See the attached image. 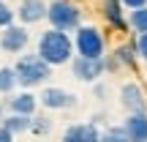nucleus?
I'll return each instance as SVG.
<instances>
[{"label":"nucleus","instance_id":"nucleus-7","mask_svg":"<svg viewBox=\"0 0 147 142\" xmlns=\"http://www.w3.org/2000/svg\"><path fill=\"white\" fill-rule=\"evenodd\" d=\"M120 104L128 112H147V96L142 90V85L136 82H125L120 88Z\"/></svg>","mask_w":147,"mask_h":142},{"label":"nucleus","instance_id":"nucleus-3","mask_svg":"<svg viewBox=\"0 0 147 142\" xmlns=\"http://www.w3.org/2000/svg\"><path fill=\"white\" fill-rule=\"evenodd\" d=\"M79 19H82V8H79L74 0H52L49 3V14L47 22L49 27H57V30H76Z\"/></svg>","mask_w":147,"mask_h":142},{"label":"nucleus","instance_id":"nucleus-23","mask_svg":"<svg viewBox=\"0 0 147 142\" xmlns=\"http://www.w3.org/2000/svg\"><path fill=\"white\" fill-rule=\"evenodd\" d=\"M123 5H125L128 11H134V8H142V5H147V0H123Z\"/></svg>","mask_w":147,"mask_h":142},{"label":"nucleus","instance_id":"nucleus-20","mask_svg":"<svg viewBox=\"0 0 147 142\" xmlns=\"http://www.w3.org/2000/svg\"><path fill=\"white\" fill-rule=\"evenodd\" d=\"M104 139H106V142H112V139H117V142H128L131 137H128L125 126H120V128H106V131H104Z\"/></svg>","mask_w":147,"mask_h":142},{"label":"nucleus","instance_id":"nucleus-9","mask_svg":"<svg viewBox=\"0 0 147 142\" xmlns=\"http://www.w3.org/2000/svg\"><path fill=\"white\" fill-rule=\"evenodd\" d=\"M5 107L11 112H19V115H36V107H38V96L30 93V88H22L19 93H8L5 99Z\"/></svg>","mask_w":147,"mask_h":142},{"label":"nucleus","instance_id":"nucleus-17","mask_svg":"<svg viewBox=\"0 0 147 142\" xmlns=\"http://www.w3.org/2000/svg\"><path fill=\"white\" fill-rule=\"evenodd\" d=\"M128 25H131L134 33H147V5L134 8L131 14H128Z\"/></svg>","mask_w":147,"mask_h":142},{"label":"nucleus","instance_id":"nucleus-8","mask_svg":"<svg viewBox=\"0 0 147 142\" xmlns=\"http://www.w3.org/2000/svg\"><path fill=\"white\" fill-rule=\"evenodd\" d=\"M49 14V3L47 0H22L19 8H16V16H19V22H25V25H36V22L47 19Z\"/></svg>","mask_w":147,"mask_h":142},{"label":"nucleus","instance_id":"nucleus-19","mask_svg":"<svg viewBox=\"0 0 147 142\" xmlns=\"http://www.w3.org/2000/svg\"><path fill=\"white\" fill-rule=\"evenodd\" d=\"M14 16H16V11L11 8L5 0H0V30H3V27H8L11 22H14Z\"/></svg>","mask_w":147,"mask_h":142},{"label":"nucleus","instance_id":"nucleus-16","mask_svg":"<svg viewBox=\"0 0 147 142\" xmlns=\"http://www.w3.org/2000/svg\"><path fill=\"white\" fill-rule=\"evenodd\" d=\"M115 58H117V63H123V66L131 69V66L136 63V58H139L136 44H123V47H117V49H115Z\"/></svg>","mask_w":147,"mask_h":142},{"label":"nucleus","instance_id":"nucleus-15","mask_svg":"<svg viewBox=\"0 0 147 142\" xmlns=\"http://www.w3.org/2000/svg\"><path fill=\"white\" fill-rule=\"evenodd\" d=\"M16 85H19V79H16V69H14V66H3V69H0V93H3V96L14 93Z\"/></svg>","mask_w":147,"mask_h":142},{"label":"nucleus","instance_id":"nucleus-12","mask_svg":"<svg viewBox=\"0 0 147 142\" xmlns=\"http://www.w3.org/2000/svg\"><path fill=\"white\" fill-rule=\"evenodd\" d=\"M123 126H125L131 142H147V112H128Z\"/></svg>","mask_w":147,"mask_h":142},{"label":"nucleus","instance_id":"nucleus-24","mask_svg":"<svg viewBox=\"0 0 147 142\" xmlns=\"http://www.w3.org/2000/svg\"><path fill=\"white\" fill-rule=\"evenodd\" d=\"M3 109H5V104L0 101V123H3V118H5V115H3Z\"/></svg>","mask_w":147,"mask_h":142},{"label":"nucleus","instance_id":"nucleus-21","mask_svg":"<svg viewBox=\"0 0 147 142\" xmlns=\"http://www.w3.org/2000/svg\"><path fill=\"white\" fill-rule=\"evenodd\" d=\"M136 52H139V58L147 63V33H136Z\"/></svg>","mask_w":147,"mask_h":142},{"label":"nucleus","instance_id":"nucleus-10","mask_svg":"<svg viewBox=\"0 0 147 142\" xmlns=\"http://www.w3.org/2000/svg\"><path fill=\"white\" fill-rule=\"evenodd\" d=\"M38 101H41V107H47V109H68V107L76 104V99L63 88H44L41 96H38Z\"/></svg>","mask_w":147,"mask_h":142},{"label":"nucleus","instance_id":"nucleus-22","mask_svg":"<svg viewBox=\"0 0 147 142\" xmlns=\"http://www.w3.org/2000/svg\"><path fill=\"white\" fill-rule=\"evenodd\" d=\"M16 137V134L14 131H11V128L8 126H5V123H0V142H11V139H14Z\"/></svg>","mask_w":147,"mask_h":142},{"label":"nucleus","instance_id":"nucleus-1","mask_svg":"<svg viewBox=\"0 0 147 142\" xmlns=\"http://www.w3.org/2000/svg\"><path fill=\"white\" fill-rule=\"evenodd\" d=\"M36 52L41 55L49 66H65V63H71L74 55H76V44H74V38L68 36V30L49 27L47 33H41Z\"/></svg>","mask_w":147,"mask_h":142},{"label":"nucleus","instance_id":"nucleus-13","mask_svg":"<svg viewBox=\"0 0 147 142\" xmlns=\"http://www.w3.org/2000/svg\"><path fill=\"white\" fill-rule=\"evenodd\" d=\"M123 0H104V16H106V22H109L115 30H128V19L123 16Z\"/></svg>","mask_w":147,"mask_h":142},{"label":"nucleus","instance_id":"nucleus-18","mask_svg":"<svg viewBox=\"0 0 147 142\" xmlns=\"http://www.w3.org/2000/svg\"><path fill=\"white\" fill-rule=\"evenodd\" d=\"M33 134H38V137H47L49 131H52V120L49 118H36L33 115V126H30Z\"/></svg>","mask_w":147,"mask_h":142},{"label":"nucleus","instance_id":"nucleus-6","mask_svg":"<svg viewBox=\"0 0 147 142\" xmlns=\"http://www.w3.org/2000/svg\"><path fill=\"white\" fill-rule=\"evenodd\" d=\"M27 44H30V33H27L25 22H11L8 27H3V33H0V49L8 55H22L27 49Z\"/></svg>","mask_w":147,"mask_h":142},{"label":"nucleus","instance_id":"nucleus-14","mask_svg":"<svg viewBox=\"0 0 147 142\" xmlns=\"http://www.w3.org/2000/svg\"><path fill=\"white\" fill-rule=\"evenodd\" d=\"M3 123L16 134V137H19V134H27V131H30V126H33V115H19V112H11V115L3 118Z\"/></svg>","mask_w":147,"mask_h":142},{"label":"nucleus","instance_id":"nucleus-11","mask_svg":"<svg viewBox=\"0 0 147 142\" xmlns=\"http://www.w3.org/2000/svg\"><path fill=\"white\" fill-rule=\"evenodd\" d=\"M101 137H104V134L95 128V123H74L63 134L65 142H98Z\"/></svg>","mask_w":147,"mask_h":142},{"label":"nucleus","instance_id":"nucleus-5","mask_svg":"<svg viewBox=\"0 0 147 142\" xmlns=\"http://www.w3.org/2000/svg\"><path fill=\"white\" fill-rule=\"evenodd\" d=\"M109 66H106L104 58H84V55H74L71 60V74L79 82H98L101 74H104Z\"/></svg>","mask_w":147,"mask_h":142},{"label":"nucleus","instance_id":"nucleus-2","mask_svg":"<svg viewBox=\"0 0 147 142\" xmlns=\"http://www.w3.org/2000/svg\"><path fill=\"white\" fill-rule=\"evenodd\" d=\"M14 69H16L19 88H38V85H44L49 77H52L55 66H49L38 52H33V55H19V60L14 63Z\"/></svg>","mask_w":147,"mask_h":142},{"label":"nucleus","instance_id":"nucleus-4","mask_svg":"<svg viewBox=\"0 0 147 142\" xmlns=\"http://www.w3.org/2000/svg\"><path fill=\"white\" fill-rule=\"evenodd\" d=\"M74 44H76V55H84V58H104L106 52V38L95 25H79Z\"/></svg>","mask_w":147,"mask_h":142}]
</instances>
